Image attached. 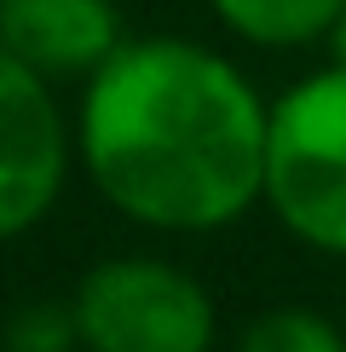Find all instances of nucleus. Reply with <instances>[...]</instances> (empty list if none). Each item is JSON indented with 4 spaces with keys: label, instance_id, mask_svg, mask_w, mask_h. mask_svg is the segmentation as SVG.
I'll return each instance as SVG.
<instances>
[{
    "label": "nucleus",
    "instance_id": "obj_1",
    "mask_svg": "<svg viewBox=\"0 0 346 352\" xmlns=\"http://www.w3.org/2000/svg\"><path fill=\"white\" fill-rule=\"evenodd\" d=\"M266 127L271 110L237 64L191 41H139L93 69L81 151L122 214L214 231L266 197Z\"/></svg>",
    "mask_w": 346,
    "mask_h": 352
},
{
    "label": "nucleus",
    "instance_id": "obj_2",
    "mask_svg": "<svg viewBox=\"0 0 346 352\" xmlns=\"http://www.w3.org/2000/svg\"><path fill=\"white\" fill-rule=\"evenodd\" d=\"M266 202L295 237L346 254V64L288 87L271 104Z\"/></svg>",
    "mask_w": 346,
    "mask_h": 352
},
{
    "label": "nucleus",
    "instance_id": "obj_3",
    "mask_svg": "<svg viewBox=\"0 0 346 352\" xmlns=\"http://www.w3.org/2000/svg\"><path fill=\"white\" fill-rule=\"evenodd\" d=\"M76 329L93 352H208L214 300L162 260H110L81 283Z\"/></svg>",
    "mask_w": 346,
    "mask_h": 352
},
{
    "label": "nucleus",
    "instance_id": "obj_4",
    "mask_svg": "<svg viewBox=\"0 0 346 352\" xmlns=\"http://www.w3.org/2000/svg\"><path fill=\"white\" fill-rule=\"evenodd\" d=\"M64 185V122L35 64L0 47V237L35 226Z\"/></svg>",
    "mask_w": 346,
    "mask_h": 352
},
{
    "label": "nucleus",
    "instance_id": "obj_5",
    "mask_svg": "<svg viewBox=\"0 0 346 352\" xmlns=\"http://www.w3.org/2000/svg\"><path fill=\"white\" fill-rule=\"evenodd\" d=\"M0 47L35 69H98L115 52L110 0H0Z\"/></svg>",
    "mask_w": 346,
    "mask_h": 352
},
{
    "label": "nucleus",
    "instance_id": "obj_6",
    "mask_svg": "<svg viewBox=\"0 0 346 352\" xmlns=\"http://www.w3.org/2000/svg\"><path fill=\"white\" fill-rule=\"evenodd\" d=\"M341 6L346 0H214V12L260 47H300V41L329 35Z\"/></svg>",
    "mask_w": 346,
    "mask_h": 352
},
{
    "label": "nucleus",
    "instance_id": "obj_7",
    "mask_svg": "<svg viewBox=\"0 0 346 352\" xmlns=\"http://www.w3.org/2000/svg\"><path fill=\"white\" fill-rule=\"evenodd\" d=\"M237 352H346V335L317 312L300 306H277V312L254 318Z\"/></svg>",
    "mask_w": 346,
    "mask_h": 352
},
{
    "label": "nucleus",
    "instance_id": "obj_8",
    "mask_svg": "<svg viewBox=\"0 0 346 352\" xmlns=\"http://www.w3.org/2000/svg\"><path fill=\"white\" fill-rule=\"evenodd\" d=\"M329 35H335V64H346V6H341V18H335Z\"/></svg>",
    "mask_w": 346,
    "mask_h": 352
}]
</instances>
